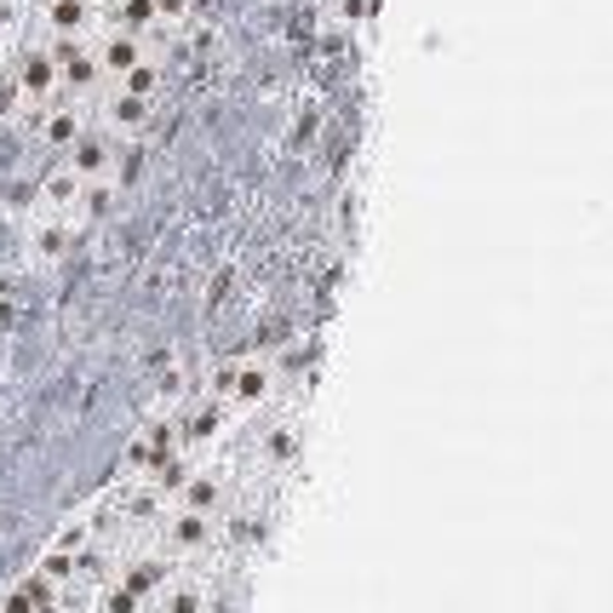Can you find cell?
I'll return each instance as SVG.
<instances>
[{
    "mask_svg": "<svg viewBox=\"0 0 613 613\" xmlns=\"http://www.w3.org/2000/svg\"><path fill=\"white\" fill-rule=\"evenodd\" d=\"M276 396V367L264 356H241L224 367V384H218V401L230 407V413H258V407H270Z\"/></svg>",
    "mask_w": 613,
    "mask_h": 613,
    "instance_id": "obj_1",
    "label": "cell"
},
{
    "mask_svg": "<svg viewBox=\"0 0 613 613\" xmlns=\"http://www.w3.org/2000/svg\"><path fill=\"white\" fill-rule=\"evenodd\" d=\"M213 539V522L201 516V510H173L167 516V545L173 550H207Z\"/></svg>",
    "mask_w": 613,
    "mask_h": 613,
    "instance_id": "obj_2",
    "label": "cell"
}]
</instances>
